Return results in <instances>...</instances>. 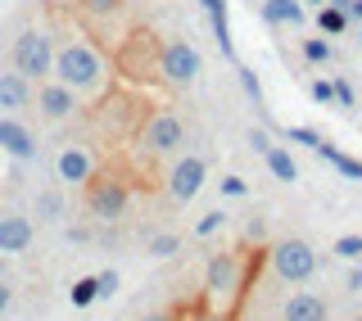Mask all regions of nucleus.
Here are the masks:
<instances>
[{
	"label": "nucleus",
	"mask_w": 362,
	"mask_h": 321,
	"mask_svg": "<svg viewBox=\"0 0 362 321\" xmlns=\"http://www.w3.org/2000/svg\"><path fill=\"white\" fill-rule=\"evenodd\" d=\"M9 68H18L28 82H41V77H50L54 68V32H50V18L37 14L28 23H18V32L9 37Z\"/></svg>",
	"instance_id": "obj_7"
},
{
	"label": "nucleus",
	"mask_w": 362,
	"mask_h": 321,
	"mask_svg": "<svg viewBox=\"0 0 362 321\" xmlns=\"http://www.w3.org/2000/svg\"><path fill=\"white\" fill-rule=\"evenodd\" d=\"M32 86L37 82H28V77L18 73V68H0V113L5 118H28L32 113Z\"/></svg>",
	"instance_id": "obj_15"
},
{
	"label": "nucleus",
	"mask_w": 362,
	"mask_h": 321,
	"mask_svg": "<svg viewBox=\"0 0 362 321\" xmlns=\"http://www.w3.org/2000/svg\"><path fill=\"white\" fill-rule=\"evenodd\" d=\"M317 28H322V37H344L349 14H344V9H335V5H322V9H317Z\"/></svg>",
	"instance_id": "obj_21"
},
{
	"label": "nucleus",
	"mask_w": 362,
	"mask_h": 321,
	"mask_svg": "<svg viewBox=\"0 0 362 321\" xmlns=\"http://www.w3.org/2000/svg\"><path fill=\"white\" fill-rule=\"evenodd\" d=\"M263 158H267V172H272L276 181H286V186H290V181H299V163H294V154H290V150L272 145V150H267Z\"/></svg>",
	"instance_id": "obj_20"
},
{
	"label": "nucleus",
	"mask_w": 362,
	"mask_h": 321,
	"mask_svg": "<svg viewBox=\"0 0 362 321\" xmlns=\"http://www.w3.org/2000/svg\"><path fill=\"white\" fill-rule=\"evenodd\" d=\"M218 190L226 194V199H245V194H249V181L231 172V177H222V181H218Z\"/></svg>",
	"instance_id": "obj_29"
},
{
	"label": "nucleus",
	"mask_w": 362,
	"mask_h": 321,
	"mask_svg": "<svg viewBox=\"0 0 362 321\" xmlns=\"http://www.w3.org/2000/svg\"><path fill=\"white\" fill-rule=\"evenodd\" d=\"M335 105L354 109V86H349V82H335Z\"/></svg>",
	"instance_id": "obj_33"
},
{
	"label": "nucleus",
	"mask_w": 362,
	"mask_h": 321,
	"mask_svg": "<svg viewBox=\"0 0 362 321\" xmlns=\"http://www.w3.org/2000/svg\"><path fill=\"white\" fill-rule=\"evenodd\" d=\"M354 321H362V313H358V317H354Z\"/></svg>",
	"instance_id": "obj_41"
},
{
	"label": "nucleus",
	"mask_w": 362,
	"mask_h": 321,
	"mask_svg": "<svg viewBox=\"0 0 362 321\" xmlns=\"http://www.w3.org/2000/svg\"><path fill=\"white\" fill-rule=\"evenodd\" d=\"M199 50L190 37H163L158 41V77H163V86H195L199 77Z\"/></svg>",
	"instance_id": "obj_9"
},
{
	"label": "nucleus",
	"mask_w": 362,
	"mask_h": 321,
	"mask_svg": "<svg viewBox=\"0 0 362 321\" xmlns=\"http://www.w3.org/2000/svg\"><path fill=\"white\" fill-rule=\"evenodd\" d=\"M331 41H326V37H303V59H308V64H331Z\"/></svg>",
	"instance_id": "obj_23"
},
{
	"label": "nucleus",
	"mask_w": 362,
	"mask_h": 321,
	"mask_svg": "<svg viewBox=\"0 0 362 321\" xmlns=\"http://www.w3.org/2000/svg\"><path fill=\"white\" fill-rule=\"evenodd\" d=\"M331 254H339L344 262H362V235H339L331 245Z\"/></svg>",
	"instance_id": "obj_25"
},
{
	"label": "nucleus",
	"mask_w": 362,
	"mask_h": 321,
	"mask_svg": "<svg viewBox=\"0 0 362 321\" xmlns=\"http://www.w3.org/2000/svg\"><path fill=\"white\" fill-rule=\"evenodd\" d=\"M308 95L317 100V105H326V109H331V105H335V82H331V77H317V82L308 86Z\"/></svg>",
	"instance_id": "obj_28"
},
{
	"label": "nucleus",
	"mask_w": 362,
	"mask_h": 321,
	"mask_svg": "<svg viewBox=\"0 0 362 321\" xmlns=\"http://www.w3.org/2000/svg\"><path fill=\"white\" fill-rule=\"evenodd\" d=\"M177 249H181V235H173V231H158V235L150 240V249H145V254H150V258H173Z\"/></svg>",
	"instance_id": "obj_24"
},
{
	"label": "nucleus",
	"mask_w": 362,
	"mask_h": 321,
	"mask_svg": "<svg viewBox=\"0 0 362 321\" xmlns=\"http://www.w3.org/2000/svg\"><path fill=\"white\" fill-rule=\"evenodd\" d=\"M286 136H290V141H299V145H308V150H317V145H322V136H317L313 127H290Z\"/></svg>",
	"instance_id": "obj_30"
},
{
	"label": "nucleus",
	"mask_w": 362,
	"mask_h": 321,
	"mask_svg": "<svg viewBox=\"0 0 362 321\" xmlns=\"http://www.w3.org/2000/svg\"><path fill=\"white\" fill-rule=\"evenodd\" d=\"M0 281H5V258H0Z\"/></svg>",
	"instance_id": "obj_40"
},
{
	"label": "nucleus",
	"mask_w": 362,
	"mask_h": 321,
	"mask_svg": "<svg viewBox=\"0 0 362 321\" xmlns=\"http://www.w3.org/2000/svg\"><path fill=\"white\" fill-rule=\"evenodd\" d=\"M141 321H177V317H173V313H168V308H158V313H145Z\"/></svg>",
	"instance_id": "obj_37"
},
{
	"label": "nucleus",
	"mask_w": 362,
	"mask_h": 321,
	"mask_svg": "<svg viewBox=\"0 0 362 321\" xmlns=\"http://www.w3.org/2000/svg\"><path fill=\"white\" fill-rule=\"evenodd\" d=\"M344 290H349V294H362V267H354V272L344 276Z\"/></svg>",
	"instance_id": "obj_35"
},
{
	"label": "nucleus",
	"mask_w": 362,
	"mask_h": 321,
	"mask_svg": "<svg viewBox=\"0 0 362 321\" xmlns=\"http://www.w3.org/2000/svg\"><path fill=\"white\" fill-rule=\"evenodd\" d=\"M64 18L82 32L86 41H95L105 54H113L122 45V37L136 28V9L132 0H64Z\"/></svg>",
	"instance_id": "obj_5"
},
{
	"label": "nucleus",
	"mask_w": 362,
	"mask_h": 321,
	"mask_svg": "<svg viewBox=\"0 0 362 321\" xmlns=\"http://www.w3.org/2000/svg\"><path fill=\"white\" fill-rule=\"evenodd\" d=\"M267 258H272V272L286 285H303L317 276V254H313L308 240H276Z\"/></svg>",
	"instance_id": "obj_12"
},
{
	"label": "nucleus",
	"mask_w": 362,
	"mask_h": 321,
	"mask_svg": "<svg viewBox=\"0 0 362 321\" xmlns=\"http://www.w3.org/2000/svg\"><path fill=\"white\" fill-rule=\"evenodd\" d=\"M222 226H226V213H222V209H213V213H204L199 222H195V235H199V240H209L213 231H222Z\"/></svg>",
	"instance_id": "obj_27"
},
{
	"label": "nucleus",
	"mask_w": 362,
	"mask_h": 321,
	"mask_svg": "<svg viewBox=\"0 0 362 321\" xmlns=\"http://www.w3.org/2000/svg\"><path fill=\"white\" fill-rule=\"evenodd\" d=\"M154 105L145 100V91L141 86H127V82H113L100 100H90V105L82 109V118L77 122H86V132H90V141L95 145H105V150H127L132 145V136L141 132V122H145V113H150Z\"/></svg>",
	"instance_id": "obj_2"
},
{
	"label": "nucleus",
	"mask_w": 362,
	"mask_h": 321,
	"mask_svg": "<svg viewBox=\"0 0 362 321\" xmlns=\"http://www.w3.org/2000/svg\"><path fill=\"white\" fill-rule=\"evenodd\" d=\"M9 303H14V285H9V281H0V317L9 313Z\"/></svg>",
	"instance_id": "obj_34"
},
{
	"label": "nucleus",
	"mask_w": 362,
	"mask_h": 321,
	"mask_svg": "<svg viewBox=\"0 0 362 321\" xmlns=\"http://www.w3.org/2000/svg\"><path fill=\"white\" fill-rule=\"evenodd\" d=\"M204 181H209V158L195 154V150H181L173 163L163 168V190H168L173 204H190L204 190Z\"/></svg>",
	"instance_id": "obj_10"
},
{
	"label": "nucleus",
	"mask_w": 362,
	"mask_h": 321,
	"mask_svg": "<svg viewBox=\"0 0 362 321\" xmlns=\"http://www.w3.org/2000/svg\"><path fill=\"white\" fill-rule=\"evenodd\" d=\"M82 95L77 91H68L64 82H54V77H41L37 86H32V113H37V122L45 127H68V122L82 118Z\"/></svg>",
	"instance_id": "obj_8"
},
{
	"label": "nucleus",
	"mask_w": 362,
	"mask_h": 321,
	"mask_svg": "<svg viewBox=\"0 0 362 321\" xmlns=\"http://www.w3.org/2000/svg\"><path fill=\"white\" fill-rule=\"evenodd\" d=\"M37 245V222L18 204H0V258H18Z\"/></svg>",
	"instance_id": "obj_13"
},
{
	"label": "nucleus",
	"mask_w": 362,
	"mask_h": 321,
	"mask_svg": "<svg viewBox=\"0 0 362 321\" xmlns=\"http://www.w3.org/2000/svg\"><path fill=\"white\" fill-rule=\"evenodd\" d=\"M100 294H95V276H82V281H73V290H68V303L73 308H90Z\"/></svg>",
	"instance_id": "obj_22"
},
{
	"label": "nucleus",
	"mask_w": 362,
	"mask_h": 321,
	"mask_svg": "<svg viewBox=\"0 0 362 321\" xmlns=\"http://www.w3.org/2000/svg\"><path fill=\"white\" fill-rule=\"evenodd\" d=\"M263 18L267 23H290V28H303L308 9H303V0H263Z\"/></svg>",
	"instance_id": "obj_19"
},
{
	"label": "nucleus",
	"mask_w": 362,
	"mask_h": 321,
	"mask_svg": "<svg viewBox=\"0 0 362 321\" xmlns=\"http://www.w3.org/2000/svg\"><path fill=\"white\" fill-rule=\"evenodd\" d=\"M235 285H240V258L235 254H213L209 267H204V290H209V299L213 303L231 299Z\"/></svg>",
	"instance_id": "obj_16"
},
{
	"label": "nucleus",
	"mask_w": 362,
	"mask_h": 321,
	"mask_svg": "<svg viewBox=\"0 0 362 321\" xmlns=\"http://www.w3.org/2000/svg\"><path fill=\"white\" fill-rule=\"evenodd\" d=\"M158 32L145 28V23H136V28L122 37V45L109 54L113 64V82H127V86H163V77H158Z\"/></svg>",
	"instance_id": "obj_6"
},
{
	"label": "nucleus",
	"mask_w": 362,
	"mask_h": 321,
	"mask_svg": "<svg viewBox=\"0 0 362 321\" xmlns=\"http://www.w3.org/2000/svg\"><path fill=\"white\" fill-rule=\"evenodd\" d=\"M199 5H204V14H209V18L213 14H226V0H199Z\"/></svg>",
	"instance_id": "obj_36"
},
{
	"label": "nucleus",
	"mask_w": 362,
	"mask_h": 321,
	"mask_svg": "<svg viewBox=\"0 0 362 321\" xmlns=\"http://www.w3.org/2000/svg\"><path fill=\"white\" fill-rule=\"evenodd\" d=\"M308 5H317V9H322V5H326V0H303V9H308Z\"/></svg>",
	"instance_id": "obj_39"
},
{
	"label": "nucleus",
	"mask_w": 362,
	"mask_h": 321,
	"mask_svg": "<svg viewBox=\"0 0 362 321\" xmlns=\"http://www.w3.org/2000/svg\"><path fill=\"white\" fill-rule=\"evenodd\" d=\"M281 321H326V299L313 290H294L281 303Z\"/></svg>",
	"instance_id": "obj_17"
},
{
	"label": "nucleus",
	"mask_w": 362,
	"mask_h": 321,
	"mask_svg": "<svg viewBox=\"0 0 362 321\" xmlns=\"http://www.w3.org/2000/svg\"><path fill=\"white\" fill-rule=\"evenodd\" d=\"M45 18H50V32H54V68H50V77H54V82H64L68 91H77L82 105L100 100L113 86L109 54L100 50L95 41H86L82 32L64 18L59 5H45Z\"/></svg>",
	"instance_id": "obj_1"
},
{
	"label": "nucleus",
	"mask_w": 362,
	"mask_h": 321,
	"mask_svg": "<svg viewBox=\"0 0 362 321\" xmlns=\"http://www.w3.org/2000/svg\"><path fill=\"white\" fill-rule=\"evenodd\" d=\"M249 145H254V154H267L272 150V136L263 127H254V132H249Z\"/></svg>",
	"instance_id": "obj_32"
},
{
	"label": "nucleus",
	"mask_w": 362,
	"mask_h": 321,
	"mask_svg": "<svg viewBox=\"0 0 362 321\" xmlns=\"http://www.w3.org/2000/svg\"><path fill=\"white\" fill-rule=\"evenodd\" d=\"M118 285H122V276H118L113 267L95 272V294H100V299H113V294H118Z\"/></svg>",
	"instance_id": "obj_26"
},
{
	"label": "nucleus",
	"mask_w": 362,
	"mask_h": 321,
	"mask_svg": "<svg viewBox=\"0 0 362 321\" xmlns=\"http://www.w3.org/2000/svg\"><path fill=\"white\" fill-rule=\"evenodd\" d=\"M136 168L127 163V154L122 150H109L105 158L95 163V172L82 181V213L90 217V222H100V226H113V222H122L132 209V199H136Z\"/></svg>",
	"instance_id": "obj_3"
},
{
	"label": "nucleus",
	"mask_w": 362,
	"mask_h": 321,
	"mask_svg": "<svg viewBox=\"0 0 362 321\" xmlns=\"http://www.w3.org/2000/svg\"><path fill=\"white\" fill-rule=\"evenodd\" d=\"M28 213H32V222H64V213H68V204H64V186H41Z\"/></svg>",
	"instance_id": "obj_18"
},
{
	"label": "nucleus",
	"mask_w": 362,
	"mask_h": 321,
	"mask_svg": "<svg viewBox=\"0 0 362 321\" xmlns=\"http://www.w3.org/2000/svg\"><path fill=\"white\" fill-rule=\"evenodd\" d=\"M344 14H349V18H358V23H362V0H349V5H344Z\"/></svg>",
	"instance_id": "obj_38"
},
{
	"label": "nucleus",
	"mask_w": 362,
	"mask_h": 321,
	"mask_svg": "<svg viewBox=\"0 0 362 321\" xmlns=\"http://www.w3.org/2000/svg\"><path fill=\"white\" fill-rule=\"evenodd\" d=\"M100 145L90 141V136H73V141H64L59 150H54V181L59 186H82V181L95 172L100 163Z\"/></svg>",
	"instance_id": "obj_11"
},
{
	"label": "nucleus",
	"mask_w": 362,
	"mask_h": 321,
	"mask_svg": "<svg viewBox=\"0 0 362 321\" xmlns=\"http://www.w3.org/2000/svg\"><path fill=\"white\" fill-rule=\"evenodd\" d=\"M240 86H245V95H249V100H263V86H258L254 68H240Z\"/></svg>",
	"instance_id": "obj_31"
},
{
	"label": "nucleus",
	"mask_w": 362,
	"mask_h": 321,
	"mask_svg": "<svg viewBox=\"0 0 362 321\" xmlns=\"http://www.w3.org/2000/svg\"><path fill=\"white\" fill-rule=\"evenodd\" d=\"M0 154H9L14 163H32V158L41 154V136L23 118H5V113H0Z\"/></svg>",
	"instance_id": "obj_14"
},
{
	"label": "nucleus",
	"mask_w": 362,
	"mask_h": 321,
	"mask_svg": "<svg viewBox=\"0 0 362 321\" xmlns=\"http://www.w3.org/2000/svg\"><path fill=\"white\" fill-rule=\"evenodd\" d=\"M181 145H186V118L173 105H154L122 154L136 168V177H154L158 168H168L181 154Z\"/></svg>",
	"instance_id": "obj_4"
}]
</instances>
